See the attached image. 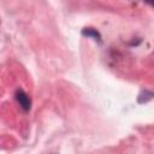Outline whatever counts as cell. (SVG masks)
Returning <instances> with one entry per match:
<instances>
[{"instance_id": "obj_2", "label": "cell", "mask_w": 154, "mask_h": 154, "mask_svg": "<svg viewBox=\"0 0 154 154\" xmlns=\"http://www.w3.org/2000/svg\"><path fill=\"white\" fill-rule=\"evenodd\" d=\"M82 35L87 36V37H91L97 42H101V35L94 28H84V29H82Z\"/></svg>"}, {"instance_id": "obj_3", "label": "cell", "mask_w": 154, "mask_h": 154, "mask_svg": "<svg viewBox=\"0 0 154 154\" xmlns=\"http://www.w3.org/2000/svg\"><path fill=\"white\" fill-rule=\"evenodd\" d=\"M150 5H152V6L154 7V1H153V2H150Z\"/></svg>"}, {"instance_id": "obj_1", "label": "cell", "mask_w": 154, "mask_h": 154, "mask_svg": "<svg viewBox=\"0 0 154 154\" xmlns=\"http://www.w3.org/2000/svg\"><path fill=\"white\" fill-rule=\"evenodd\" d=\"M14 95H16V100L19 103V106L22 107V109L28 112L31 106V101H30V97L28 96V94L23 89H18Z\"/></svg>"}]
</instances>
